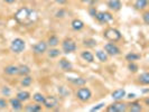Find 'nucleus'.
<instances>
[{
    "mask_svg": "<svg viewBox=\"0 0 149 112\" xmlns=\"http://www.w3.org/2000/svg\"><path fill=\"white\" fill-rule=\"evenodd\" d=\"M14 18L19 25L29 26L36 22V20L38 19V14L36 13V10L29 7H22L15 13Z\"/></svg>",
    "mask_w": 149,
    "mask_h": 112,
    "instance_id": "nucleus-1",
    "label": "nucleus"
},
{
    "mask_svg": "<svg viewBox=\"0 0 149 112\" xmlns=\"http://www.w3.org/2000/svg\"><path fill=\"white\" fill-rule=\"evenodd\" d=\"M103 36H104L105 39H108L109 42H112V43H116V42H119L120 39L122 38L121 36V33H120L118 29L113 28V27H109L104 30L103 33Z\"/></svg>",
    "mask_w": 149,
    "mask_h": 112,
    "instance_id": "nucleus-2",
    "label": "nucleus"
},
{
    "mask_svg": "<svg viewBox=\"0 0 149 112\" xmlns=\"http://www.w3.org/2000/svg\"><path fill=\"white\" fill-rule=\"evenodd\" d=\"M10 51L15 54H20L25 51L26 48V42L20 37H17L15 39H13V42L10 43Z\"/></svg>",
    "mask_w": 149,
    "mask_h": 112,
    "instance_id": "nucleus-3",
    "label": "nucleus"
},
{
    "mask_svg": "<svg viewBox=\"0 0 149 112\" xmlns=\"http://www.w3.org/2000/svg\"><path fill=\"white\" fill-rule=\"evenodd\" d=\"M76 97L81 102H89L90 99L92 97V91L86 86H80V89L76 91Z\"/></svg>",
    "mask_w": 149,
    "mask_h": 112,
    "instance_id": "nucleus-4",
    "label": "nucleus"
},
{
    "mask_svg": "<svg viewBox=\"0 0 149 112\" xmlns=\"http://www.w3.org/2000/svg\"><path fill=\"white\" fill-rule=\"evenodd\" d=\"M62 49L65 54H71L76 51V44L72 38H65L62 42Z\"/></svg>",
    "mask_w": 149,
    "mask_h": 112,
    "instance_id": "nucleus-5",
    "label": "nucleus"
},
{
    "mask_svg": "<svg viewBox=\"0 0 149 112\" xmlns=\"http://www.w3.org/2000/svg\"><path fill=\"white\" fill-rule=\"evenodd\" d=\"M128 110V104L121 101H116L107 108L108 112H126Z\"/></svg>",
    "mask_w": 149,
    "mask_h": 112,
    "instance_id": "nucleus-6",
    "label": "nucleus"
},
{
    "mask_svg": "<svg viewBox=\"0 0 149 112\" xmlns=\"http://www.w3.org/2000/svg\"><path fill=\"white\" fill-rule=\"evenodd\" d=\"M97 18V20L101 24H108L113 20V16L109 11H97V14L94 16Z\"/></svg>",
    "mask_w": 149,
    "mask_h": 112,
    "instance_id": "nucleus-7",
    "label": "nucleus"
},
{
    "mask_svg": "<svg viewBox=\"0 0 149 112\" xmlns=\"http://www.w3.org/2000/svg\"><path fill=\"white\" fill-rule=\"evenodd\" d=\"M104 52L109 55V56H118L120 55V48L114 44V43H108L104 45Z\"/></svg>",
    "mask_w": 149,
    "mask_h": 112,
    "instance_id": "nucleus-8",
    "label": "nucleus"
},
{
    "mask_svg": "<svg viewBox=\"0 0 149 112\" xmlns=\"http://www.w3.org/2000/svg\"><path fill=\"white\" fill-rule=\"evenodd\" d=\"M44 106L47 109V110H52V109H55L57 105H58V99L54 95H49V97H45L44 101Z\"/></svg>",
    "mask_w": 149,
    "mask_h": 112,
    "instance_id": "nucleus-9",
    "label": "nucleus"
},
{
    "mask_svg": "<svg viewBox=\"0 0 149 112\" xmlns=\"http://www.w3.org/2000/svg\"><path fill=\"white\" fill-rule=\"evenodd\" d=\"M47 48H48V45L44 40H40V42H38V43H36L33 46V51L37 55H42V54L46 53L47 52Z\"/></svg>",
    "mask_w": 149,
    "mask_h": 112,
    "instance_id": "nucleus-10",
    "label": "nucleus"
},
{
    "mask_svg": "<svg viewBox=\"0 0 149 112\" xmlns=\"http://www.w3.org/2000/svg\"><path fill=\"white\" fill-rule=\"evenodd\" d=\"M126 95H127V92H126L125 89L114 90L111 93V97L114 101H122V99L126 97Z\"/></svg>",
    "mask_w": 149,
    "mask_h": 112,
    "instance_id": "nucleus-11",
    "label": "nucleus"
},
{
    "mask_svg": "<svg viewBox=\"0 0 149 112\" xmlns=\"http://www.w3.org/2000/svg\"><path fill=\"white\" fill-rule=\"evenodd\" d=\"M9 104H10L11 109H13L14 111H20V110H22V108H24L22 102L19 99H17V97L10 99V100H9Z\"/></svg>",
    "mask_w": 149,
    "mask_h": 112,
    "instance_id": "nucleus-12",
    "label": "nucleus"
},
{
    "mask_svg": "<svg viewBox=\"0 0 149 112\" xmlns=\"http://www.w3.org/2000/svg\"><path fill=\"white\" fill-rule=\"evenodd\" d=\"M58 66H60L64 72H70V71H72V68H73V64L68 60H66V58H61L60 62H58Z\"/></svg>",
    "mask_w": 149,
    "mask_h": 112,
    "instance_id": "nucleus-13",
    "label": "nucleus"
},
{
    "mask_svg": "<svg viewBox=\"0 0 149 112\" xmlns=\"http://www.w3.org/2000/svg\"><path fill=\"white\" fill-rule=\"evenodd\" d=\"M108 7L113 11H119L122 8V2H121V0H109L108 1Z\"/></svg>",
    "mask_w": 149,
    "mask_h": 112,
    "instance_id": "nucleus-14",
    "label": "nucleus"
},
{
    "mask_svg": "<svg viewBox=\"0 0 149 112\" xmlns=\"http://www.w3.org/2000/svg\"><path fill=\"white\" fill-rule=\"evenodd\" d=\"M71 27H72V29L76 30V31H80V30H82L84 28V22L81 19H79V18H75L71 22Z\"/></svg>",
    "mask_w": 149,
    "mask_h": 112,
    "instance_id": "nucleus-15",
    "label": "nucleus"
},
{
    "mask_svg": "<svg viewBox=\"0 0 149 112\" xmlns=\"http://www.w3.org/2000/svg\"><path fill=\"white\" fill-rule=\"evenodd\" d=\"M95 57H97L101 63H107V62L109 61V55H108L104 51H102V49H99V51L95 52Z\"/></svg>",
    "mask_w": 149,
    "mask_h": 112,
    "instance_id": "nucleus-16",
    "label": "nucleus"
},
{
    "mask_svg": "<svg viewBox=\"0 0 149 112\" xmlns=\"http://www.w3.org/2000/svg\"><path fill=\"white\" fill-rule=\"evenodd\" d=\"M128 110H129L130 112H140V111H142L141 103H140V102H137V101L131 102V103H129V104H128Z\"/></svg>",
    "mask_w": 149,
    "mask_h": 112,
    "instance_id": "nucleus-17",
    "label": "nucleus"
},
{
    "mask_svg": "<svg viewBox=\"0 0 149 112\" xmlns=\"http://www.w3.org/2000/svg\"><path fill=\"white\" fill-rule=\"evenodd\" d=\"M25 111L27 112H39L42 111V105L39 103H29L25 106Z\"/></svg>",
    "mask_w": 149,
    "mask_h": 112,
    "instance_id": "nucleus-18",
    "label": "nucleus"
},
{
    "mask_svg": "<svg viewBox=\"0 0 149 112\" xmlns=\"http://www.w3.org/2000/svg\"><path fill=\"white\" fill-rule=\"evenodd\" d=\"M16 97L19 99L22 102H26V101H28L31 97H30V93L28 91H19V92L17 93Z\"/></svg>",
    "mask_w": 149,
    "mask_h": 112,
    "instance_id": "nucleus-19",
    "label": "nucleus"
},
{
    "mask_svg": "<svg viewBox=\"0 0 149 112\" xmlns=\"http://www.w3.org/2000/svg\"><path fill=\"white\" fill-rule=\"evenodd\" d=\"M3 72L7 75H18V66L16 65H8V66L5 67Z\"/></svg>",
    "mask_w": 149,
    "mask_h": 112,
    "instance_id": "nucleus-20",
    "label": "nucleus"
},
{
    "mask_svg": "<svg viewBox=\"0 0 149 112\" xmlns=\"http://www.w3.org/2000/svg\"><path fill=\"white\" fill-rule=\"evenodd\" d=\"M148 6V0H136L134 1V8L137 10H145Z\"/></svg>",
    "mask_w": 149,
    "mask_h": 112,
    "instance_id": "nucleus-21",
    "label": "nucleus"
},
{
    "mask_svg": "<svg viewBox=\"0 0 149 112\" xmlns=\"http://www.w3.org/2000/svg\"><path fill=\"white\" fill-rule=\"evenodd\" d=\"M81 57L84 61H86L88 63H93L94 62V55L91 52H89V51H83L81 53Z\"/></svg>",
    "mask_w": 149,
    "mask_h": 112,
    "instance_id": "nucleus-22",
    "label": "nucleus"
},
{
    "mask_svg": "<svg viewBox=\"0 0 149 112\" xmlns=\"http://www.w3.org/2000/svg\"><path fill=\"white\" fill-rule=\"evenodd\" d=\"M18 74L22 75V76H26V75H29L30 74V67L28 65H19L18 66Z\"/></svg>",
    "mask_w": 149,
    "mask_h": 112,
    "instance_id": "nucleus-23",
    "label": "nucleus"
},
{
    "mask_svg": "<svg viewBox=\"0 0 149 112\" xmlns=\"http://www.w3.org/2000/svg\"><path fill=\"white\" fill-rule=\"evenodd\" d=\"M138 82L142 85H148L149 84V73L148 72H143L142 74L138 76Z\"/></svg>",
    "mask_w": 149,
    "mask_h": 112,
    "instance_id": "nucleus-24",
    "label": "nucleus"
},
{
    "mask_svg": "<svg viewBox=\"0 0 149 112\" xmlns=\"http://www.w3.org/2000/svg\"><path fill=\"white\" fill-rule=\"evenodd\" d=\"M68 81L71 83H73L76 86H83V85L86 84V80L83 79V77H75V79L71 77V79H68Z\"/></svg>",
    "mask_w": 149,
    "mask_h": 112,
    "instance_id": "nucleus-25",
    "label": "nucleus"
},
{
    "mask_svg": "<svg viewBox=\"0 0 149 112\" xmlns=\"http://www.w3.org/2000/svg\"><path fill=\"white\" fill-rule=\"evenodd\" d=\"M58 44H60V38L57 37L56 35H52V36L48 37L47 45H48L49 47H56Z\"/></svg>",
    "mask_w": 149,
    "mask_h": 112,
    "instance_id": "nucleus-26",
    "label": "nucleus"
},
{
    "mask_svg": "<svg viewBox=\"0 0 149 112\" xmlns=\"http://www.w3.org/2000/svg\"><path fill=\"white\" fill-rule=\"evenodd\" d=\"M45 95L43 94V93H39V92H37V93H35L34 95H33V99H34V101L36 102V103H39V104H43L45 101Z\"/></svg>",
    "mask_w": 149,
    "mask_h": 112,
    "instance_id": "nucleus-27",
    "label": "nucleus"
},
{
    "mask_svg": "<svg viewBox=\"0 0 149 112\" xmlns=\"http://www.w3.org/2000/svg\"><path fill=\"white\" fill-rule=\"evenodd\" d=\"M141 58V56L139 54H136V53H129L126 55V60L128 62H134V61H138Z\"/></svg>",
    "mask_w": 149,
    "mask_h": 112,
    "instance_id": "nucleus-28",
    "label": "nucleus"
},
{
    "mask_svg": "<svg viewBox=\"0 0 149 112\" xmlns=\"http://www.w3.org/2000/svg\"><path fill=\"white\" fill-rule=\"evenodd\" d=\"M60 55H61L60 49H57L55 47H51V49L48 51V57H51V58H56Z\"/></svg>",
    "mask_w": 149,
    "mask_h": 112,
    "instance_id": "nucleus-29",
    "label": "nucleus"
},
{
    "mask_svg": "<svg viewBox=\"0 0 149 112\" xmlns=\"http://www.w3.org/2000/svg\"><path fill=\"white\" fill-rule=\"evenodd\" d=\"M31 83H33V77L29 76V75H26V76H24V79L22 80L20 84L24 88H27V86H29Z\"/></svg>",
    "mask_w": 149,
    "mask_h": 112,
    "instance_id": "nucleus-30",
    "label": "nucleus"
},
{
    "mask_svg": "<svg viewBox=\"0 0 149 112\" xmlns=\"http://www.w3.org/2000/svg\"><path fill=\"white\" fill-rule=\"evenodd\" d=\"M83 45L86 46V47H95L97 46V40L93 39V38H88V39L83 40Z\"/></svg>",
    "mask_w": 149,
    "mask_h": 112,
    "instance_id": "nucleus-31",
    "label": "nucleus"
},
{
    "mask_svg": "<svg viewBox=\"0 0 149 112\" xmlns=\"http://www.w3.org/2000/svg\"><path fill=\"white\" fill-rule=\"evenodd\" d=\"M128 68H129V71L130 72H132V73H136L137 71H138V65L134 63V62H129V65H128Z\"/></svg>",
    "mask_w": 149,
    "mask_h": 112,
    "instance_id": "nucleus-32",
    "label": "nucleus"
},
{
    "mask_svg": "<svg viewBox=\"0 0 149 112\" xmlns=\"http://www.w3.org/2000/svg\"><path fill=\"white\" fill-rule=\"evenodd\" d=\"M1 93H2L3 97H9L10 93H11V91H10V89H9L8 86H3L2 90H1Z\"/></svg>",
    "mask_w": 149,
    "mask_h": 112,
    "instance_id": "nucleus-33",
    "label": "nucleus"
},
{
    "mask_svg": "<svg viewBox=\"0 0 149 112\" xmlns=\"http://www.w3.org/2000/svg\"><path fill=\"white\" fill-rule=\"evenodd\" d=\"M142 19H143V22H145L146 25H148L149 24V11H145V13H143Z\"/></svg>",
    "mask_w": 149,
    "mask_h": 112,
    "instance_id": "nucleus-34",
    "label": "nucleus"
},
{
    "mask_svg": "<svg viewBox=\"0 0 149 112\" xmlns=\"http://www.w3.org/2000/svg\"><path fill=\"white\" fill-rule=\"evenodd\" d=\"M7 101L2 97H0V109H6L7 108Z\"/></svg>",
    "mask_w": 149,
    "mask_h": 112,
    "instance_id": "nucleus-35",
    "label": "nucleus"
},
{
    "mask_svg": "<svg viewBox=\"0 0 149 112\" xmlns=\"http://www.w3.org/2000/svg\"><path fill=\"white\" fill-rule=\"evenodd\" d=\"M104 103H100V104H97V106H94V108H92L91 109V111L93 112V111H97V110H100V109H102L103 106H104Z\"/></svg>",
    "mask_w": 149,
    "mask_h": 112,
    "instance_id": "nucleus-36",
    "label": "nucleus"
},
{
    "mask_svg": "<svg viewBox=\"0 0 149 112\" xmlns=\"http://www.w3.org/2000/svg\"><path fill=\"white\" fill-rule=\"evenodd\" d=\"M89 13H90V15L92 16V17H94V16H95V14H97V10H95V8L91 7V8H90V10H89Z\"/></svg>",
    "mask_w": 149,
    "mask_h": 112,
    "instance_id": "nucleus-37",
    "label": "nucleus"
},
{
    "mask_svg": "<svg viewBox=\"0 0 149 112\" xmlns=\"http://www.w3.org/2000/svg\"><path fill=\"white\" fill-rule=\"evenodd\" d=\"M55 2L58 3V5H61V6H63V5L67 3V0H55Z\"/></svg>",
    "mask_w": 149,
    "mask_h": 112,
    "instance_id": "nucleus-38",
    "label": "nucleus"
},
{
    "mask_svg": "<svg viewBox=\"0 0 149 112\" xmlns=\"http://www.w3.org/2000/svg\"><path fill=\"white\" fill-rule=\"evenodd\" d=\"M126 97L130 99V100H131V99H136V94H134V93H129L128 95H126Z\"/></svg>",
    "mask_w": 149,
    "mask_h": 112,
    "instance_id": "nucleus-39",
    "label": "nucleus"
},
{
    "mask_svg": "<svg viewBox=\"0 0 149 112\" xmlns=\"http://www.w3.org/2000/svg\"><path fill=\"white\" fill-rule=\"evenodd\" d=\"M5 2H7V3H14V2H16L17 0H3Z\"/></svg>",
    "mask_w": 149,
    "mask_h": 112,
    "instance_id": "nucleus-40",
    "label": "nucleus"
},
{
    "mask_svg": "<svg viewBox=\"0 0 149 112\" xmlns=\"http://www.w3.org/2000/svg\"><path fill=\"white\" fill-rule=\"evenodd\" d=\"M81 2H83V3H89V2H91V0H80Z\"/></svg>",
    "mask_w": 149,
    "mask_h": 112,
    "instance_id": "nucleus-41",
    "label": "nucleus"
}]
</instances>
